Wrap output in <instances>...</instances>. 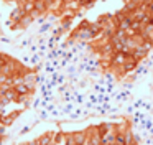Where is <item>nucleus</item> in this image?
<instances>
[{
    "label": "nucleus",
    "mask_w": 153,
    "mask_h": 145,
    "mask_svg": "<svg viewBox=\"0 0 153 145\" xmlns=\"http://www.w3.org/2000/svg\"><path fill=\"white\" fill-rule=\"evenodd\" d=\"M5 3H13L15 8L8 16V26L13 31L25 30L36 20L50 18L54 0H0Z\"/></svg>",
    "instance_id": "nucleus-4"
},
{
    "label": "nucleus",
    "mask_w": 153,
    "mask_h": 145,
    "mask_svg": "<svg viewBox=\"0 0 153 145\" xmlns=\"http://www.w3.org/2000/svg\"><path fill=\"white\" fill-rule=\"evenodd\" d=\"M68 41L84 43L104 74L125 81L153 49V0H122V7L82 18Z\"/></svg>",
    "instance_id": "nucleus-1"
},
{
    "label": "nucleus",
    "mask_w": 153,
    "mask_h": 145,
    "mask_svg": "<svg viewBox=\"0 0 153 145\" xmlns=\"http://www.w3.org/2000/svg\"><path fill=\"white\" fill-rule=\"evenodd\" d=\"M38 86V68L0 51V145L15 120L30 107Z\"/></svg>",
    "instance_id": "nucleus-2"
},
{
    "label": "nucleus",
    "mask_w": 153,
    "mask_h": 145,
    "mask_svg": "<svg viewBox=\"0 0 153 145\" xmlns=\"http://www.w3.org/2000/svg\"><path fill=\"white\" fill-rule=\"evenodd\" d=\"M12 145H142V142L135 132L133 119L122 115L73 130L53 129Z\"/></svg>",
    "instance_id": "nucleus-3"
},
{
    "label": "nucleus",
    "mask_w": 153,
    "mask_h": 145,
    "mask_svg": "<svg viewBox=\"0 0 153 145\" xmlns=\"http://www.w3.org/2000/svg\"><path fill=\"white\" fill-rule=\"evenodd\" d=\"M100 2L104 0H54L50 16L59 22V31L64 33L74 20Z\"/></svg>",
    "instance_id": "nucleus-5"
}]
</instances>
